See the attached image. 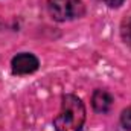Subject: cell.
<instances>
[{
    "mask_svg": "<svg viewBox=\"0 0 131 131\" xmlns=\"http://www.w3.org/2000/svg\"><path fill=\"white\" fill-rule=\"evenodd\" d=\"M85 122V107L75 95H66L61 102V110L53 119L57 131H81Z\"/></svg>",
    "mask_w": 131,
    "mask_h": 131,
    "instance_id": "cell-1",
    "label": "cell"
},
{
    "mask_svg": "<svg viewBox=\"0 0 131 131\" xmlns=\"http://www.w3.org/2000/svg\"><path fill=\"white\" fill-rule=\"evenodd\" d=\"M47 9L57 21H66L82 14V5L79 0H49Z\"/></svg>",
    "mask_w": 131,
    "mask_h": 131,
    "instance_id": "cell-2",
    "label": "cell"
},
{
    "mask_svg": "<svg viewBox=\"0 0 131 131\" xmlns=\"http://www.w3.org/2000/svg\"><path fill=\"white\" fill-rule=\"evenodd\" d=\"M38 60L37 57L32 55V53H18L17 57L12 58V63H11V67H12V72L15 75H29V73H34L37 69H38Z\"/></svg>",
    "mask_w": 131,
    "mask_h": 131,
    "instance_id": "cell-3",
    "label": "cell"
},
{
    "mask_svg": "<svg viewBox=\"0 0 131 131\" xmlns=\"http://www.w3.org/2000/svg\"><path fill=\"white\" fill-rule=\"evenodd\" d=\"M92 105H93L95 111L107 113L111 108V105H113V98L105 90H96L93 93V96H92Z\"/></svg>",
    "mask_w": 131,
    "mask_h": 131,
    "instance_id": "cell-4",
    "label": "cell"
},
{
    "mask_svg": "<svg viewBox=\"0 0 131 131\" xmlns=\"http://www.w3.org/2000/svg\"><path fill=\"white\" fill-rule=\"evenodd\" d=\"M121 35H122V40H124L128 46H131V17H127V18L122 21Z\"/></svg>",
    "mask_w": 131,
    "mask_h": 131,
    "instance_id": "cell-5",
    "label": "cell"
},
{
    "mask_svg": "<svg viewBox=\"0 0 131 131\" xmlns=\"http://www.w3.org/2000/svg\"><path fill=\"white\" fill-rule=\"evenodd\" d=\"M121 124L127 131H131V107L124 110L121 114Z\"/></svg>",
    "mask_w": 131,
    "mask_h": 131,
    "instance_id": "cell-6",
    "label": "cell"
},
{
    "mask_svg": "<svg viewBox=\"0 0 131 131\" xmlns=\"http://www.w3.org/2000/svg\"><path fill=\"white\" fill-rule=\"evenodd\" d=\"M105 3L108 6H111V8H117V6H121L124 3V0H105Z\"/></svg>",
    "mask_w": 131,
    "mask_h": 131,
    "instance_id": "cell-7",
    "label": "cell"
}]
</instances>
